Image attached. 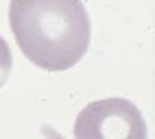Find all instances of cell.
<instances>
[{
	"label": "cell",
	"mask_w": 155,
	"mask_h": 139,
	"mask_svg": "<svg viewBox=\"0 0 155 139\" xmlns=\"http://www.w3.org/2000/svg\"><path fill=\"white\" fill-rule=\"evenodd\" d=\"M76 138H146V123L136 107L123 98L87 105L75 121Z\"/></svg>",
	"instance_id": "2"
},
{
	"label": "cell",
	"mask_w": 155,
	"mask_h": 139,
	"mask_svg": "<svg viewBox=\"0 0 155 139\" xmlns=\"http://www.w3.org/2000/svg\"><path fill=\"white\" fill-rule=\"evenodd\" d=\"M12 68V55L5 40L0 36V89L5 85Z\"/></svg>",
	"instance_id": "3"
},
{
	"label": "cell",
	"mask_w": 155,
	"mask_h": 139,
	"mask_svg": "<svg viewBox=\"0 0 155 139\" xmlns=\"http://www.w3.org/2000/svg\"><path fill=\"white\" fill-rule=\"evenodd\" d=\"M8 19L23 55L46 71H64L88 49L91 23L82 0H11Z\"/></svg>",
	"instance_id": "1"
}]
</instances>
